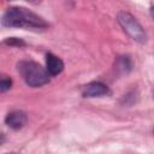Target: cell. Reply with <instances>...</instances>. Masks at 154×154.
I'll return each instance as SVG.
<instances>
[{
    "label": "cell",
    "instance_id": "obj_1",
    "mask_svg": "<svg viewBox=\"0 0 154 154\" xmlns=\"http://www.w3.org/2000/svg\"><path fill=\"white\" fill-rule=\"evenodd\" d=\"M0 22L4 26H8V28L42 30L49 26V24L41 16L22 6L8 7L4 13V16L1 17Z\"/></svg>",
    "mask_w": 154,
    "mask_h": 154
},
{
    "label": "cell",
    "instance_id": "obj_2",
    "mask_svg": "<svg viewBox=\"0 0 154 154\" xmlns=\"http://www.w3.org/2000/svg\"><path fill=\"white\" fill-rule=\"evenodd\" d=\"M17 69L24 82L32 88H38L49 82V75L47 70L32 60H20L17 64Z\"/></svg>",
    "mask_w": 154,
    "mask_h": 154
},
{
    "label": "cell",
    "instance_id": "obj_3",
    "mask_svg": "<svg viewBox=\"0 0 154 154\" xmlns=\"http://www.w3.org/2000/svg\"><path fill=\"white\" fill-rule=\"evenodd\" d=\"M118 22L126 31V34L135 41L140 43H144L147 41V34L142 25L137 22V19L129 12H119L118 13Z\"/></svg>",
    "mask_w": 154,
    "mask_h": 154
},
{
    "label": "cell",
    "instance_id": "obj_4",
    "mask_svg": "<svg viewBox=\"0 0 154 154\" xmlns=\"http://www.w3.org/2000/svg\"><path fill=\"white\" fill-rule=\"evenodd\" d=\"M111 94L109 88L99 81H94L90 83H87L82 87V96L83 97H100V96H107Z\"/></svg>",
    "mask_w": 154,
    "mask_h": 154
},
{
    "label": "cell",
    "instance_id": "obj_5",
    "mask_svg": "<svg viewBox=\"0 0 154 154\" xmlns=\"http://www.w3.org/2000/svg\"><path fill=\"white\" fill-rule=\"evenodd\" d=\"M28 120V116L24 111H20V109H14L12 112H10L6 118H5V123L7 126H10L11 129L13 130H19L22 129L25 123Z\"/></svg>",
    "mask_w": 154,
    "mask_h": 154
},
{
    "label": "cell",
    "instance_id": "obj_6",
    "mask_svg": "<svg viewBox=\"0 0 154 154\" xmlns=\"http://www.w3.org/2000/svg\"><path fill=\"white\" fill-rule=\"evenodd\" d=\"M46 70L49 76H57L63 72L64 63L59 57L54 55L53 53H47L46 54Z\"/></svg>",
    "mask_w": 154,
    "mask_h": 154
},
{
    "label": "cell",
    "instance_id": "obj_7",
    "mask_svg": "<svg viewBox=\"0 0 154 154\" xmlns=\"http://www.w3.org/2000/svg\"><path fill=\"white\" fill-rule=\"evenodd\" d=\"M12 88V78L5 73H0V94Z\"/></svg>",
    "mask_w": 154,
    "mask_h": 154
},
{
    "label": "cell",
    "instance_id": "obj_8",
    "mask_svg": "<svg viewBox=\"0 0 154 154\" xmlns=\"http://www.w3.org/2000/svg\"><path fill=\"white\" fill-rule=\"evenodd\" d=\"M5 42H6L7 45H10V46H24V45H25L22 40L16 38V37H11L10 40H6Z\"/></svg>",
    "mask_w": 154,
    "mask_h": 154
},
{
    "label": "cell",
    "instance_id": "obj_9",
    "mask_svg": "<svg viewBox=\"0 0 154 154\" xmlns=\"http://www.w3.org/2000/svg\"><path fill=\"white\" fill-rule=\"evenodd\" d=\"M5 140H6V138H5V136H4V135H0V146L5 142Z\"/></svg>",
    "mask_w": 154,
    "mask_h": 154
},
{
    "label": "cell",
    "instance_id": "obj_10",
    "mask_svg": "<svg viewBox=\"0 0 154 154\" xmlns=\"http://www.w3.org/2000/svg\"><path fill=\"white\" fill-rule=\"evenodd\" d=\"M7 154H17V153H7Z\"/></svg>",
    "mask_w": 154,
    "mask_h": 154
}]
</instances>
